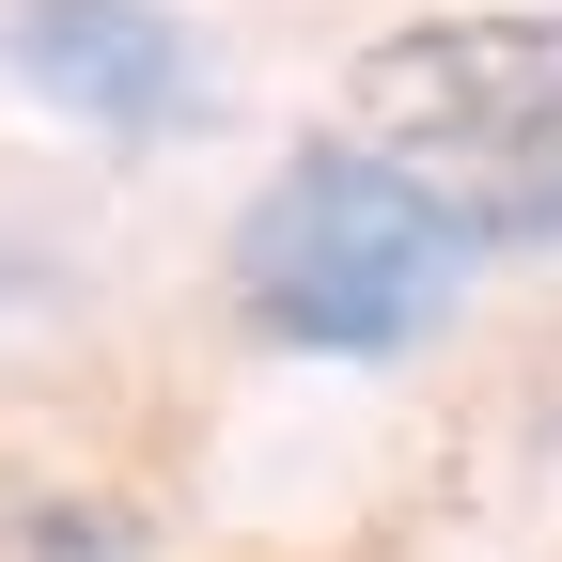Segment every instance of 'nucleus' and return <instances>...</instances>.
<instances>
[{
    "mask_svg": "<svg viewBox=\"0 0 562 562\" xmlns=\"http://www.w3.org/2000/svg\"><path fill=\"white\" fill-rule=\"evenodd\" d=\"M469 235L422 203L375 140H297L250 203H235V313L281 360H406L438 344V313L469 297Z\"/></svg>",
    "mask_w": 562,
    "mask_h": 562,
    "instance_id": "obj_2",
    "label": "nucleus"
},
{
    "mask_svg": "<svg viewBox=\"0 0 562 562\" xmlns=\"http://www.w3.org/2000/svg\"><path fill=\"white\" fill-rule=\"evenodd\" d=\"M16 562H140V516L125 501H32L16 516Z\"/></svg>",
    "mask_w": 562,
    "mask_h": 562,
    "instance_id": "obj_4",
    "label": "nucleus"
},
{
    "mask_svg": "<svg viewBox=\"0 0 562 562\" xmlns=\"http://www.w3.org/2000/svg\"><path fill=\"white\" fill-rule=\"evenodd\" d=\"M0 79L94 140H188L220 110L172 0H0Z\"/></svg>",
    "mask_w": 562,
    "mask_h": 562,
    "instance_id": "obj_3",
    "label": "nucleus"
},
{
    "mask_svg": "<svg viewBox=\"0 0 562 562\" xmlns=\"http://www.w3.org/2000/svg\"><path fill=\"white\" fill-rule=\"evenodd\" d=\"M344 140L438 203L501 266L562 250V16H406L344 63Z\"/></svg>",
    "mask_w": 562,
    "mask_h": 562,
    "instance_id": "obj_1",
    "label": "nucleus"
}]
</instances>
